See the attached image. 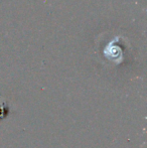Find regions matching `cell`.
Wrapping results in <instances>:
<instances>
[{
  "mask_svg": "<svg viewBox=\"0 0 147 148\" xmlns=\"http://www.w3.org/2000/svg\"><path fill=\"white\" fill-rule=\"evenodd\" d=\"M7 109H8V108L6 107L4 104H3V105H1V104H0V119L5 117L6 113H7Z\"/></svg>",
  "mask_w": 147,
  "mask_h": 148,
  "instance_id": "1",
  "label": "cell"
}]
</instances>
